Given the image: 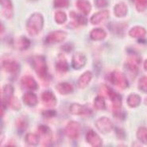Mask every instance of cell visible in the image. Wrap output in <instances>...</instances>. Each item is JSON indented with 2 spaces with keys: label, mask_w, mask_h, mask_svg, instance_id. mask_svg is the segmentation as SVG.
Masks as SVG:
<instances>
[{
  "label": "cell",
  "mask_w": 147,
  "mask_h": 147,
  "mask_svg": "<svg viewBox=\"0 0 147 147\" xmlns=\"http://www.w3.org/2000/svg\"><path fill=\"white\" fill-rule=\"evenodd\" d=\"M44 18L40 13H34L26 22V30L30 36L38 35L43 29Z\"/></svg>",
  "instance_id": "cell-1"
},
{
  "label": "cell",
  "mask_w": 147,
  "mask_h": 147,
  "mask_svg": "<svg viewBox=\"0 0 147 147\" xmlns=\"http://www.w3.org/2000/svg\"><path fill=\"white\" fill-rule=\"evenodd\" d=\"M31 65L33 66V69H34L36 74L40 77L43 79L47 76V63L44 56H34L32 57L31 60Z\"/></svg>",
  "instance_id": "cell-2"
},
{
  "label": "cell",
  "mask_w": 147,
  "mask_h": 147,
  "mask_svg": "<svg viewBox=\"0 0 147 147\" xmlns=\"http://www.w3.org/2000/svg\"><path fill=\"white\" fill-rule=\"evenodd\" d=\"M110 81L112 84L121 89H127L129 87V81L127 76L119 70H115L111 73Z\"/></svg>",
  "instance_id": "cell-3"
},
{
  "label": "cell",
  "mask_w": 147,
  "mask_h": 147,
  "mask_svg": "<svg viewBox=\"0 0 147 147\" xmlns=\"http://www.w3.org/2000/svg\"><path fill=\"white\" fill-rule=\"evenodd\" d=\"M103 88L105 90L108 98L111 101L113 108H114V111L121 110V107L123 106V98H122V96H120L118 92H115L113 89L109 88L108 86L103 85Z\"/></svg>",
  "instance_id": "cell-4"
},
{
  "label": "cell",
  "mask_w": 147,
  "mask_h": 147,
  "mask_svg": "<svg viewBox=\"0 0 147 147\" xmlns=\"http://www.w3.org/2000/svg\"><path fill=\"white\" fill-rule=\"evenodd\" d=\"M81 130L80 124L76 121H70L67 123L65 128V133L66 136L70 139L78 138Z\"/></svg>",
  "instance_id": "cell-5"
},
{
  "label": "cell",
  "mask_w": 147,
  "mask_h": 147,
  "mask_svg": "<svg viewBox=\"0 0 147 147\" xmlns=\"http://www.w3.org/2000/svg\"><path fill=\"white\" fill-rule=\"evenodd\" d=\"M68 36V34L63 30H56L49 34L45 39V42L48 45L61 43L65 41Z\"/></svg>",
  "instance_id": "cell-6"
},
{
  "label": "cell",
  "mask_w": 147,
  "mask_h": 147,
  "mask_svg": "<svg viewBox=\"0 0 147 147\" xmlns=\"http://www.w3.org/2000/svg\"><path fill=\"white\" fill-rule=\"evenodd\" d=\"M39 136L42 139L43 146H50L53 142V133L51 129L45 125H40L38 128Z\"/></svg>",
  "instance_id": "cell-7"
},
{
  "label": "cell",
  "mask_w": 147,
  "mask_h": 147,
  "mask_svg": "<svg viewBox=\"0 0 147 147\" xmlns=\"http://www.w3.org/2000/svg\"><path fill=\"white\" fill-rule=\"evenodd\" d=\"M96 127L100 133L107 134L114 128L112 121L107 117H101L96 122Z\"/></svg>",
  "instance_id": "cell-8"
},
{
  "label": "cell",
  "mask_w": 147,
  "mask_h": 147,
  "mask_svg": "<svg viewBox=\"0 0 147 147\" xmlns=\"http://www.w3.org/2000/svg\"><path fill=\"white\" fill-rule=\"evenodd\" d=\"M14 92V87L11 84H6L4 86L3 88V92L1 96V103H2L1 106L5 108L7 105H9L10 99L13 97Z\"/></svg>",
  "instance_id": "cell-9"
},
{
  "label": "cell",
  "mask_w": 147,
  "mask_h": 147,
  "mask_svg": "<svg viewBox=\"0 0 147 147\" xmlns=\"http://www.w3.org/2000/svg\"><path fill=\"white\" fill-rule=\"evenodd\" d=\"M69 111L74 115H90L92 113V111L88 107L79 103L71 104L69 107Z\"/></svg>",
  "instance_id": "cell-10"
},
{
  "label": "cell",
  "mask_w": 147,
  "mask_h": 147,
  "mask_svg": "<svg viewBox=\"0 0 147 147\" xmlns=\"http://www.w3.org/2000/svg\"><path fill=\"white\" fill-rule=\"evenodd\" d=\"M86 62H87V57L83 53L76 52L72 56V67L76 70H78L84 67Z\"/></svg>",
  "instance_id": "cell-11"
},
{
  "label": "cell",
  "mask_w": 147,
  "mask_h": 147,
  "mask_svg": "<svg viewBox=\"0 0 147 147\" xmlns=\"http://www.w3.org/2000/svg\"><path fill=\"white\" fill-rule=\"evenodd\" d=\"M141 62H142V59L139 56L135 54L130 55L127 57V61H126L127 69H129L130 72H137L139 69Z\"/></svg>",
  "instance_id": "cell-12"
},
{
  "label": "cell",
  "mask_w": 147,
  "mask_h": 147,
  "mask_svg": "<svg viewBox=\"0 0 147 147\" xmlns=\"http://www.w3.org/2000/svg\"><path fill=\"white\" fill-rule=\"evenodd\" d=\"M87 142L93 147H101L103 146V140L96 131L91 130L86 134Z\"/></svg>",
  "instance_id": "cell-13"
},
{
  "label": "cell",
  "mask_w": 147,
  "mask_h": 147,
  "mask_svg": "<svg viewBox=\"0 0 147 147\" xmlns=\"http://www.w3.org/2000/svg\"><path fill=\"white\" fill-rule=\"evenodd\" d=\"M56 70L60 74L66 73L69 70V64L63 54H59L56 61Z\"/></svg>",
  "instance_id": "cell-14"
},
{
  "label": "cell",
  "mask_w": 147,
  "mask_h": 147,
  "mask_svg": "<svg viewBox=\"0 0 147 147\" xmlns=\"http://www.w3.org/2000/svg\"><path fill=\"white\" fill-rule=\"evenodd\" d=\"M41 100L47 107H54L57 104V98L50 91H45L41 94Z\"/></svg>",
  "instance_id": "cell-15"
},
{
  "label": "cell",
  "mask_w": 147,
  "mask_h": 147,
  "mask_svg": "<svg viewBox=\"0 0 147 147\" xmlns=\"http://www.w3.org/2000/svg\"><path fill=\"white\" fill-rule=\"evenodd\" d=\"M0 3L3 9L2 13L3 16L10 19L14 15V8L11 0H0Z\"/></svg>",
  "instance_id": "cell-16"
},
{
  "label": "cell",
  "mask_w": 147,
  "mask_h": 147,
  "mask_svg": "<svg viewBox=\"0 0 147 147\" xmlns=\"http://www.w3.org/2000/svg\"><path fill=\"white\" fill-rule=\"evenodd\" d=\"M2 67L5 72H9V73H16L19 71L20 65L15 61H4L2 64Z\"/></svg>",
  "instance_id": "cell-17"
},
{
  "label": "cell",
  "mask_w": 147,
  "mask_h": 147,
  "mask_svg": "<svg viewBox=\"0 0 147 147\" xmlns=\"http://www.w3.org/2000/svg\"><path fill=\"white\" fill-rule=\"evenodd\" d=\"M110 16V13L108 10H101L96 14H94L91 18V23L92 25H98L101 23L103 21L107 20Z\"/></svg>",
  "instance_id": "cell-18"
},
{
  "label": "cell",
  "mask_w": 147,
  "mask_h": 147,
  "mask_svg": "<svg viewBox=\"0 0 147 147\" xmlns=\"http://www.w3.org/2000/svg\"><path fill=\"white\" fill-rule=\"evenodd\" d=\"M92 79V73L90 71L84 72L82 75L80 76V78L78 79V81H77V86H78L79 88H85L86 87L90 84Z\"/></svg>",
  "instance_id": "cell-19"
},
{
  "label": "cell",
  "mask_w": 147,
  "mask_h": 147,
  "mask_svg": "<svg viewBox=\"0 0 147 147\" xmlns=\"http://www.w3.org/2000/svg\"><path fill=\"white\" fill-rule=\"evenodd\" d=\"M56 88H57V91L62 96L69 95L70 93H72L74 90L72 84L68 82L60 83L56 86Z\"/></svg>",
  "instance_id": "cell-20"
},
{
  "label": "cell",
  "mask_w": 147,
  "mask_h": 147,
  "mask_svg": "<svg viewBox=\"0 0 147 147\" xmlns=\"http://www.w3.org/2000/svg\"><path fill=\"white\" fill-rule=\"evenodd\" d=\"M21 82L28 89L37 90L38 88V83L36 82V80L34 79V77H32L30 76H22V78L21 80Z\"/></svg>",
  "instance_id": "cell-21"
},
{
  "label": "cell",
  "mask_w": 147,
  "mask_h": 147,
  "mask_svg": "<svg viewBox=\"0 0 147 147\" xmlns=\"http://www.w3.org/2000/svg\"><path fill=\"white\" fill-rule=\"evenodd\" d=\"M22 101L29 107H35L38 103V97L33 92L25 93L22 96Z\"/></svg>",
  "instance_id": "cell-22"
},
{
  "label": "cell",
  "mask_w": 147,
  "mask_h": 147,
  "mask_svg": "<svg viewBox=\"0 0 147 147\" xmlns=\"http://www.w3.org/2000/svg\"><path fill=\"white\" fill-rule=\"evenodd\" d=\"M146 30L145 28L136 26L130 29L129 31V35L132 38H143L146 35Z\"/></svg>",
  "instance_id": "cell-23"
},
{
  "label": "cell",
  "mask_w": 147,
  "mask_h": 147,
  "mask_svg": "<svg viewBox=\"0 0 147 147\" xmlns=\"http://www.w3.org/2000/svg\"><path fill=\"white\" fill-rule=\"evenodd\" d=\"M107 37L106 31L101 28L93 29L90 33V38L93 41H102Z\"/></svg>",
  "instance_id": "cell-24"
},
{
  "label": "cell",
  "mask_w": 147,
  "mask_h": 147,
  "mask_svg": "<svg viewBox=\"0 0 147 147\" xmlns=\"http://www.w3.org/2000/svg\"><path fill=\"white\" fill-rule=\"evenodd\" d=\"M128 12V7L124 3H119L114 7V14L117 18L125 17Z\"/></svg>",
  "instance_id": "cell-25"
},
{
  "label": "cell",
  "mask_w": 147,
  "mask_h": 147,
  "mask_svg": "<svg viewBox=\"0 0 147 147\" xmlns=\"http://www.w3.org/2000/svg\"><path fill=\"white\" fill-rule=\"evenodd\" d=\"M14 46L18 50L24 51L30 46V41L27 38L22 36V37H20L18 40H16L15 43H14Z\"/></svg>",
  "instance_id": "cell-26"
},
{
  "label": "cell",
  "mask_w": 147,
  "mask_h": 147,
  "mask_svg": "<svg viewBox=\"0 0 147 147\" xmlns=\"http://www.w3.org/2000/svg\"><path fill=\"white\" fill-rule=\"evenodd\" d=\"M76 7L85 15L89 14L92 10V5L88 0H76Z\"/></svg>",
  "instance_id": "cell-27"
},
{
  "label": "cell",
  "mask_w": 147,
  "mask_h": 147,
  "mask_svg": "<svg viewBox=\"0 0 147 147\" xmlns=\"http://www.w3.org/2000/svg\"><path fill=\"white\" fill-rule=\"evenodd\" d=\"M127 105L130 107V108H135L140 105L141 103V97L139 95L132 93L127 97Z\"/></svg>",
  "instance_id": "cell-28"
},
{
  "label": "cell",
  "mask_w": 147,
  "mask_h": 147,
  "mask_svg": "<svg viewBox=\"0 0 147 147\" xmlns=\"http://www.w3.org/2000/svg\"><path fill=\"white\" fill-rule=\"evenodd\" d=\"M40 136L39 134L34 133H28L26 135L25 138V142L26 143L28 144L29 146H38L39 142H40Z\"/></svg>",
  "instance_id": "cell-29"
},
{
  "label": "cell",
  "mask_w": 147,
  "mask_h": 147,
  "mask_svg": "<svg viewBox=\"0 0 147 147\" xmlns=\"http://www.w3.org/2000/svg\"><path fill=\"white\" fill-rule=\"evenodd\" d=\"M137 138L143 144H147V128L145 127H139L137 130Z\"/></svg>",
  "instance_id": "cell-30"
},
{
  "label": "cell",
  "mask_w": 147,
  "mask_h": 147,
  "mask_svg": "<svg viewBox=\"0 0 147 147\" xmlns=\"http://www.w3.org/2000/svg\"><path fill=\"white\" fill-rule=\"evenodd\" d=\"M15 124H16L18 130H19L20 132H22L27 128L28 121L26 119V118H25L24 116H22L16 119Z\"/></svg>",
  "instance_id": "cell-31"
},
{
  "label": "cell",
  "mask_w": 147,
  "mask_h": 147,
  "mask_svg": "<svg viewBox=\"0 0 147 147\" xmlns=\"http://www.w3.org/2000/svg\"><path fill=\"white\" fill-rule=\"evenodd\" d=\"M94 107L99 111H102L106 108V101H105V99L103 98V96H96V99L94 100Z\"/></svg>",
  "instance_id": "cell-32"
},
{
  "label": "cell",
  "mask_w": 147,
  "mask_h": 147,
  "mask_svg": "<svg viewBox=\"0 0 147 147\" xmlns=\"http://www.w3.org/2000/svg\"><path fill=\"white\" fill-rule=\"evenodd\" d=\"M55 22L59 25H62L65 23L67 21V14H65L64 11L62 10H58L55 13L54 15Z\"/></svg>",
  "instance_id": "cell-33"
},
{
  "label": "cell",
  "mask_w": 147,
  "mask_h": 147,
  "mask_svg": "<svg viewBox=\"0 0 147 147\" xmlns=\"http://www.w3.org/2000/svg\"><path fill=\"white\" fill-rule=\"evenodd\" d=\"M138 12H143L147 8V0H132Z\"/></svg>",
  "instance_id": "cell-34"
},
{
  "label": "cell",
  "mask_w": 147,
  "mask_h": 147,
  "mask_svg": "<svg viewBox=\"0 0 147 147\" xmlns=\"http://www.w3.org/2000/svg\"><path fill=\"white\" fill-rule=\"evenodd\" d=\"M138 87V89L141 92L147 93V76H144L139 79Z\"/></svg>",
  "instance_id": "cell-35"
},
{
  "label": "cell",
  "mask_w": 147,
  "mask_h": 147,
  "mask_svg": "<svg viewBox=\"0 0 147 147\" xmlns=\"http://www.w3.org/2000/svg\"><path fill=\"white\" fill-rule=\"evenodd\" d=\"M9 105L11 107V108L14 111H19L22 108V104H21L19 99L16 97H12V99H10Z\"/></svg>",
  "instance_id": "cell-36"
},
{
  "label": "cell",
  "mask_w": 147,
  "mask_h": 147,
  "mask_svg": "<svg viewBox=\"0 0 147 147\" xmlns=\"http://www.w3.org/2000/svg\"><path fill=\"white\" fill-rule=\"evenodd\" d=\"M69 5V0H53V6L56 8H65Z\"/></svg>",
  "instance_id": "cell-37"
},
{
  "label": "cell",
  "mask_w": 147,
  "mask_h": 147,
  "mask_svg": "<svg viewBox=\"0 0 147 147\" xmlns=\"http://www.w3.org/2000/svg\"><path fill=\"white\" fill-rule=\"evenodd\" d=\"M75 21L78 23V25L80 26H86L87 23H88V19L86 18L84 16H80V15H76L75 18H74Z\"/></svg>",
  "instance_id": "cell-38"
},
{
  "label": "cell",
  "mask_w": 147,
  "mask_h": 147,
  "mask_svg": "<svg viewBox=\"0 0 147 147\" xmlns=\"http://www.w3.org/2000/svg\"><path fill=\"white\" fill-rule=\"evenodd\" d=\"M42 115H43V116H45V118H53V117H54L57 115V112H56V111L54 110H46V111H45L42 112Z\"/></svg>",
  "instance_id": "cell-39"
},
{
  "label": "cell",
  "mask_w": 147,
  "mask_h": 147,
  "mask_svg": "<svg viewBox=\"0 0 147 147\" xmlns=\"http://www.w3.org/2000/svg\"><path fill=\"white\" fill-rule=\"evenodd\" d=\"M95 4L96 7H99V8L106 7L108 5V0H95Z\"/></svg>",
  "instance_id": "cell-40"
},
{
  "label": "cell",
  "mask_w": 147,
  "mask_h": 147,
  "mask_svg": "<svg viewBox=\"0 0 147 147\" xmlns=\"http://www.w3.org/2000/svg\"><path fill=\"white\" fill-rule=\"evenodd\" d=\"M73 49H74V46H73V45L72 43H67V44L61 46L62 50L67 52V53H70L71 51H72Z\"/></svg>",
  "instance_id": "cell-41"
},
{
  "label": "cell",
  "mask_w": 147,
  "mask_h": 147,
  "mask_svg": "<svg viewBox=\"0 0 147 147\" xmlns=\"http://www.w3.org/2000/svg\"><path fill=\"white\" fill-rule=\"evenodd\" d=\"M115 132H116V136L119 139H124V138H125V133H124V131H123L122 129H119V128H117L115 129Z\"/></svg>",
  "instance_id": "cell-42"
},
{
  "label": "cell",
  "mask_w": 147,
  "mask_h": 147,
  "mask_svg": "<svg viewBox=\"0 0 147 147\" xmlns=\"http://www.w3.org/2000/svg\"><path fill=\"white\" fill-rule=\"evenodd\" d=\"M0 30H1V34L4 32V26H3V25L2 24V23L0 24Z\"/></svg>",
  "instance_id": "cell-43"
},
{
  "label": "cell",
  "mask_w": 147,
  "mask_h": 147,
  "mask_svg": "<svg viewBox=\"0 0 147 147\" xmlns=\"http://www.w3.org/2000/svg\"><path fill=\"white\" fill-rule=\"evenodd\" d=\"M144 69L147 71V60H146L144 62Z\"/></svg>",
  "instance_id": "cell-44"
},
{
  "label": "cell",
  "mask_w": 147,
  "mask_h": 147,
  "mask_svg": "<svg viewBox=\"0 0 147 147\" xmlns=\"http://www.w3.org/2000/svg\"><path fill=\"white\" fill-rule=\"evenodd\" d=\"M33 1H34V0H33Z\"/></svg>",
  "instance_id": "cell-45"
}]
</instances>
